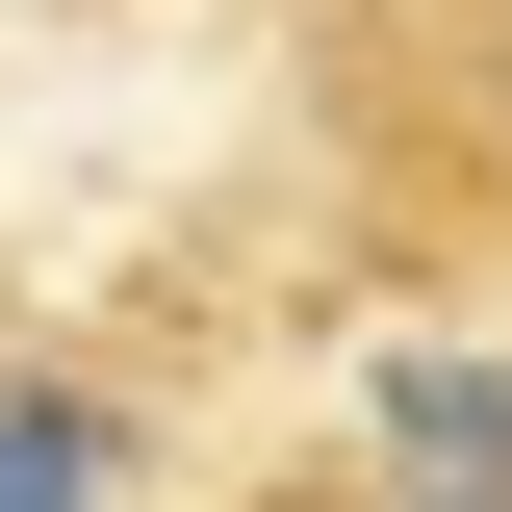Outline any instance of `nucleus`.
Masks as SVG:
<instances>
[{"label": "nucleus", "instance_id": "obj_1", "mask_svg": "<svg viewBox=\"0 0 512 512\" xmlns=\"http://www.w3.org/2000/svg\"><path fill=\"white\" fill-rule=\"evenodd\" d=\"M333 256L410 308H512V0H308L282 26Z\"/></svg>", "mask_w": 512, "mask_h": 512}, {"label": "nucleus", "instance_id": "obj_2", "mask_svg": "<svg viewBox=\"0 0 512 512\" xmlns=\"http://www.w3.org/2000/svg\"><path fill=\"white\" fill-rule=\"evenodd\" d=\"M0 512H154V384H103V359H0Z\"/></svg>", "mask_w": 512, "mask_h": 512}, {"label": "nucleus", "instance_id": "obj_3", "mask_svg": "<svg viewBox=\"0 0 512 512\" xmlns=\"http://www.w3.org/2000/svg\"><path fill=\"white\" fill-rule=\"evenodd\" d=\"M359 512H512V487H461V461H436V487H359Z\"/></svg>", "mask_w": 512, "mask_h": 512}, {"label": "nucleus", "instance_id": "obj_4", "mask_svg": "<svg viewBox=\"0 0 512 512\" xmlns=\"http://www.w3.org/2000/svg\"><path fill=\"white\" fill-rule=\"evenodd\" d=\"M0 359H26V282H0Z\"/></svg>", "mask_w": 512, "mask_h": 512}]
</instances>
